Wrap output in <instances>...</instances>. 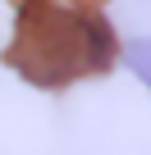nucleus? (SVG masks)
Listing matches in <instances>:
<instances>
[{
  "label": "nucleus",
  "instance_id": "obj_1",
  "mask_svg": "<svg viewBox=\"0 0 151 155\" xmlns=\"http://www.w3.org/2000/svg\"><path fill=\"white\" fill-rule=\"evenodd\" d=\"M115 28L96 0H19L5 64L32 87L60 91L87 73L110 68Z\"/></svg>",
  "mask_w": 151,
  "mask_h": 155
},
{
  "label": "nucleus",
  "instance_id": "obj_2",
  "mask_svg": "<svg viewBox=\"0 0 151 155\" xmlns=\"http://www.w3.org/2000/svg\"><path fill=\"white\" fill-rule=\"evenodd\" d=\"M124 64L146 82V91H151V37H133L128 46H124Z\"/></svg>",
  "mask_w": 151,
  "mask_h": 155
}]
</instances>
